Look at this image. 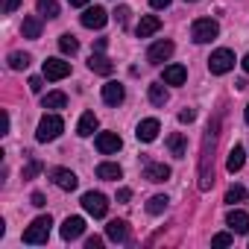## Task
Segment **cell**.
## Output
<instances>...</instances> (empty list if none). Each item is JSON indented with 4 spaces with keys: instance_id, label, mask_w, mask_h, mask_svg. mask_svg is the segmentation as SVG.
<instances>
[{
    "instance_id": "6da1fadb",
    "label": "cell",
    "mask_w": 249,
    "mask_h": 249,
    "mask_svg": "<svg viewBox=\"0 0 249 249\" xmlns=\"http://www.w3.org/2000/svg\"><path fill=\"white\" fill-rule=\"evenodd\" d=\"M220 141V114H214V120L205 129V141H202V159H199V191H211L214 185V150Z\"/></svg>"
},
{
    "instance_id": "7a4b0ae2",
    "label": "cell",
    "mask_w": 249,
    "mask_h": 249,
    "mask_svg": "<svg viewBox=\"0 0 249 249\" xmlns=\"http://www.w3.org/2000/svg\"><path fill=\"white\" fill-rule=\"evenodd\" d=\"M50 226H53L50 214H41V217H36V220H33V223L24 229V243H30V246L47 243V237H50Z\"/></svg>"
},
{
    "instance_id": "3957f363",
    "label": "cell",
    "mask_w": 249,
    "mask_h": 249,
    "mask_svg": "<svg viewBox=\"0 0 249 249\" xmlns=\"http://www.w3.org/2000/svg\"><path fill=\"white\" fill-rule=\"evenodd\" d=\"M65 132V120L59 114H44L41 123H38V132H36V141L47 144V141H56L59 135Z\"/></svg>"
},
{
    "instance_id": "277c9868",
    "label": "cell",
    "mask_w": 249,
    "mask_h": 249,
    "mask_svg": "<svg viewBox=\"0 0 249 249\" xmlns=\"http://www.w3.org/2000/svg\"><path fill=\"white\" fill-rule=\"evenodd\" d=\"M217 36H220V24H217L214 18H196L194 27H191V38H194L196 44H208V41H214Z\"/></svg>"
},
{
    "instance_id": "5b68a950",
    "label": "cell",
    "mask_w": 249,
    "mask_h": 249,
    "mask_svg": "<svg viewBox=\"0 0 249 249\" xmlns=\"http://www.w3.org/2000/svg\"><path fill=\"white\" fill-rule=\"evenodd\" d=\"M234 53L229 50V47H220V50H214L211 53V59H208V71L214 73V76H223V73H229L231 68H234Z\"/></svg>"
},
{
    "instance_id": "8992f818",
    "label": "cell",
    "mask_w": 249,
    "mask_h": 249,
    "mask_svg": "<svg viewBox=\"0 0 249 249\" xmlns=\"http://www.w3.org/2000/svg\"><path fill=\"white\" fill-rule=\"evenodd\" d=\"M82 208L91 214V217H106L108 214V199L100 194V191H88V194H82Z\"/></svg>"
},
{
    "instance_id": "52a82bcc",
    "label": "cell",
    "mask_w": 249,
    "mask_h": 249,
    "mask_svg": "<svg viewBox=\"0 0 249 249\" xmlns=\"http://www.w3.org/2000/svg\"><path fill=\"white\" fill-rule=\"evenodd\" d=\"M173 50H176V44L167 41V38H161V41H156V44L147 50V62H150V65H164V62L173 56Z\"/></svg>"
},
{
    "instance_id": "ba28073f",
    "label": "cell",
    "mask_w": 249,
    "mask_h": 249,
    "mask_svg": "<svg viewBox=\"0 0 249 249\" xmlns=\"http://www.w3.org/2000/svg\"><path fill=\"white\" fill-rule=\"evenodd\" d=\"M159 132H161V123H159L156 117H147V120H141V123H138L135 138H138L141 144H153V141L159 138Z\"/></svg>"
},
{
    "instance_id": "9c48e42d",
    "label": "cell",
    "mask_w": 249,
    "mask_h": 249,
    "mask_svg": "<svg viewBox=\"0 0 249 249\" xmlns=\"http://www.w3.org/2000/svg\"><path fill=\"white\" fill-rule=\"evenodd\" d=\"M79 21H82V27H88V30H103L106 21H108V12H106L103 6H88Z\"/></svg>"
},
{
    "instance_id": "30bf717a",
    "label": "cell",
    "mask_w": 249,
    "mask_h": 249,
    "mask_svg": "<svg viewBox=\"0 0 249 249\" xmlns=\"http://www.w3.org/2000/svg\"><path fill=\"white\" fill-rule=\"evenodd\" d=\"M65 76H71V62H65V59H47L44 62V79L59 82Z\"/></svg>"
},
{
    "instance_id": "8fae6325",
    "label": "cell",
    "mask_w": 249,
    "mask_h": 249,
    "mask_svg": "<svg viewBox=\"0 0 249 249\" xmlns=\"http://www.w3.org/2000/svg\"><path fill=\"white\" fill-rule=\"evenodd\" d=\"M50 179H53V185L62 188V191H76V185H79L76 173L68 170V167H53V170H50Z\"/></svg>"
},
{
    "instance_id": "7c38bea8",
    "label": "cell",
    "mask_w": 249,
    "mask_h": 249,
    "mask_svg": "<svg viewBox=\"0 0 249 249\" xmlns=\"http://www.w3.org/2000/svg\"><path fill=\"white\" fill-rule=\"evenodd\" d=\"M94 144H97V150H100L103 156H111V153H117V150L123 147V141H120L117 132H100Z\"/></svg>"
},
{
    "instance_id": "4fadbf2b",
    "label": "cell",
    "mask_w": 249,
    "mask_h": 249,
    "mask_svg": "<svg viewBox=\"0 0 249 249\" xmlns=\"http://www.w3.org/2000/svg\"><path fill=\"white\" fill-rule=\"evenodd\" d=\"M226 226H229L231 231H237V234H246V231H249V214L240 211V208H231V211L226 214Z\"/></svg>"
},
{
    "instance_id": "5bb4252c",
    "label": "cell",
    "mask_w": 249,
    "mask_h": 249,
    "mask_svg": "<svg viewBox=\"0 0 249 249\" xmlns=\"http://www.w3.org/2000/svg\"><path fill=\"white\" fill-rule=\"evenodd\" d=\"M106 234H108V240H114V243H129V223H126V220H111V223L106 226Z\"/></svg>"
},
{
    "instance_id": "9a60e30c",
    "label": "cell",
    "mask_w": 249,
    "mask_h": 249,
    "mask_svg": "<svg viewBox=\"0 0 249 249\" xmlns=\"http://www.w3.org/2000/svg\"><path fill=\"white\" fill-rule=\"evenodd\" d=\"M161 30V18L159 15H144L141 21H138V27H135V36L138 38H150V36H156Z\"/></svg>"
},
{
    "instance_id": "2e32d148",
    "label": "cell",
    "mask_w": 249,
    "mask_h": 249,
    "mask_svg": "<svg viewBox=\"0 0 249 249\" xmlns=\"http://www.w3.org/2000/svg\"><path fill=\"white\" fill-rule=\"evenodd\" d=\"M88 71H91V73H100V76H111V73H114V62L106 59L103 53H91V59H88Z\"/></svg>"
},
{
    "instance_id": "e0dca14e",
    "label": "cell",
    "mask_w": 249,
    "mask_h": 249,
    "mask_svg": "<svg viewBox=\"0 0 249 249\" xmlns=\"http://www.w3.org/2000/svg\"><path fill=\"white\" fill-rule=\"evenodd\" d=\"M185 79H188L185 65H164V71H161V82L164 85H182Z\"/></svg>"
},
{
    "instance_id": "ac0fdd59",
    "label": "cell",
    "mask_w": 249,
    "mask_h": 249,
    "mask_svg": "<svg viewBox=\"0 0 249 249\" xmlns=\"http://www.w3.org/2000/svg\"><path fill=\"white\" fill-rule=\"evenodd\" d=\"M144 179H147V182H167V179H170V167L161 164V161H147Z\"/></svg>"
},
{
    "instance_id": "d6986e66",
    "label": "cell",
    "mask_w": 249,
    "mask_h": 249,
    "mask_svg": "<svg viewBox=\"0 0 249 249\" xmlns=\"http://www.w3.org/2000/svg\"><path fill=\"white\" fill-rule=\"evenodd\" d=\"M103 100L108 106H120L123 100H126V88H123L120 82H106L103 85Z\"/></svg>"
},
{
    "instance_id": "ffe728a7",
    "label": "cell",
    "mask_w": 249,
    "mask_h": 249,
    "mask_svg": "<svg viewBox=\"0 0 249 249\" xmlns=\"http://www.w3.org/2000/svg\"><path fill=\"white\" fill-rule=\"evenodd\" d=\"M97 126H100L97 114H94V111H85V114L79 117V123H76V135H79V138H88V135L97 132Z\"/></svg>"
},
{
    "instance_id": "44dd1931",
    "label": "cell",
    "mask_w": 249,
    "mask_h": 249,
    "mask_svg": "<svg viewBox=\"0 0 249 249\" xmlns=\"http://www.w3.org/2000/svg\"><path fill=\"white\" fill-rule=\"evenodd\" d=\"M243 164H246V150H243L240 144H234V147L229 150V159H226V170H229V173H237V170H243Z\"/></svg>"
},
{
    "instance_id": "7402d4cb",
    "label": "cell",
    "mask_w": 249,
    "mask_h": 249,
    "mask_svg": "<svg viewBox=\"0 0 249 249\" xmlns=\"http://www.w3.org/2000/svg\"><path fill=\"white\" fill-rule=\"evenodd\" d=\"M82 231H85V220H82V217H68V220L62 223V237H65V240H76Z\"/></svg>"
},
{
    "instance_id": "603a6c76",
    "label": "cell",
    "mask_w": 249,
    "mask_h": 249,
    "mask_svg": "<svg viewBox=\"0 0 249 249\" xmlns=\"http://www.w3.org/2000/svg\"><path fill=\"white\" fill-rule=\"evenodd\" d=\"M167 150H170L173 159H185V156H188V141H185V135H182V132L167 135Z\"/></svg>"
},
{
    "instance_id": "cb8c5ba5",
    "label": "cell",
    "mask_w": 249,
    "mask_h": 249,
    "mask_svg": "<svg viewBox=\"0 0 249 249\" xmlns=\"http://www.w3.org/2000/svg\"><path fill=\"white\" fill-rule=\"evenodd\" d=\"M21 33H24V38H41V18L38 15H27L24 18V24H21Z\"/></svg>"
},
{
    "instance_id": "d4e9b609",
    "label": "cell",
    "mask_w": 249,
    "mask_h": 249,
    "mask_svg": "<svg viewBox=\"0 0 249 249\" xmlns=\"http://www.w3.org/2000/svg\"><path fill=\"white\" fill-rule=\"evenodd\" d=\"M123 176V170H120V164H114V161H103L100 167H97V179H106V182H117Z\"/></svg>"
},
{
    "instance_id": "484cf974",
    "label": "cell",
    "mask_w": 249,
    "mask_h": 249,
    "mask_svg": "<svg viewBox=\"0 0 249 249\" xmlns=\"http://www.w3.org/2000/svg\"><path fill=\"white\" fill-rule=\"evenodd\" d=\"M41 106H44V108H65V106H68V94H62V91H47V94L41 97Z\"/></svg>"
},
{
    "instance_id": "4316f807",
    "label": "cell",
    "mask_w": 249,
    "mask_h": 249,
    "mask_svg": "<svg viewBox=\"0 0 249 249\" xmlns=\"http://www.w3.org/2000/svg\"><path fill=\"white\" fill-rule=\"evenodd\" d=\"M167 100H170V94H167L164 82H153V85H150V103H153V106H164Z\"/></svg>"
},
{
    "instance_id": "83f0119b",
    "label": "cell",
    "mask_w": 249,
    "mask_h": 249,
    "mask_svg": "<svg viewBox=\"0 0 249 249\" xmlns=\"http://www.w3.org/2000/svg\"><path fill=\"white\" fill-rule=\"evenodd\" d=\"M36 9L41 18H59V3L56 0H36Z\"/></svg>"
},
{
    "instance_id": "f1b7e54d",
    "label": "cell",
    "mask_w": 249,
    "mask_h": 249,
    "mask_svg": "<svg viewBox=\"0 0 249 249\" xmlns=\"http://www.w3.org/2000/svg\"><path fill=\"white\" fill-rule=\"evenodd\" d=\"M59 50H62V53H68V56L79 53V41H76V36H71V33L59 36Z\"/></svg>"
},
{
    "instance_id": "f546056e",
    "label": "cell",
    "mask_w": 249,
    "mask_h": 249,
    "mask_svg": "<svg viewBox=\"0 0 249 249\" xmlns=\"http://www.w3.org/2000/svg\"><path fill=\"white\" fill-rule=\"evenodd\" d=\"M30 62H33L30 53H21V50H18V53H9V68H12V71H27Z\"/></svg>"
},
{
    "instance_id": "4dcf8cb0",
    "label": "cell",
    "mask_w": 249,
    "mask_h": 249,
    "mask_svg": "<svg viewBox=\"0 0 249 249\" xmlns=\"http://www.w3.org/2000/svg\"><path fill=\"white\" fill-rule=\"evenodd\" d=\"M167 202H170V199H167L164 194H156V196H150L147 211H150V214H164V211H167Z\"/></svg>"
},
{
    "instance_id": "1f68e13d",
    "label": "cell",
    "mask_w": 249,
    "mask_h": 249,
    "mask_svg": "<svg viewBox=\"0 0 249 249\" xmlns=\"http://www.w3.org/2000/svg\"><path fill=\"white\" fill-rule=\"evenodd\" d=\"M243 199H246V191H243L240 185H231V188L226 191V202H229V205H234V202H243Z\"/></svg>"
},
{
    "instance_id": "d6a6232c",
    "label": "cell",
    "mask_w": 249,
    "mask_h": 249,
    "mask_svg": "<svg viewBox=\"0 0 249 249\" xmlns=\"http://www.w3.org/2000/svg\"><path fill=\"white\" fill-rule=\"evenodd\" d=\"M231 243H234V234H229V231H220L211 237V246H231Z\"/></svg>"
},
{
    "instance_id": "836d02e7",
    "label": "cell",
    "mask_w": 249,
    "mask_h": 249,
    "mask_svg": "<svg viewBox=\"0 0 249 249\" xmlns=\"http://www.w3.org/2000/svg\"><path fill=\"white\" fill-rule=\"evenodd\" d=\"M129 15H132V12H129V6H117V12H114V21H117L120 27H126V24H129Z\"/></svg>"
},
{
    "instance_id": "e575fe53",
    "label": "cell",
    "mask_w": 249,
    "mask_h": 249,
    "mask_svg": "<svg viewBox=\"0 0 249 249\" xmlns=\"http://www.w3.org/2000/svg\"><path fill=\"white\" fill-rule=\"evenodd\" d=\"M38 170H41V161H38V159H33V161H30V164L24 167V179H33V176H36Z\"/></svg>"
},
{
    "instance_id": "d590c367",
    "label": "cell",
    "mask_w": 249,
    "mask_h": 249,
    "mask_svg": "<svg viewBox=\"0 0 249 249\" xmlns=\"http://www.w3.org/2000/svg\"><path fill=\"white\" fill-rule=\"evenodd\" d=\"M18 6H21V0H3V3H0V12H3V15H12Z\"/></svg>"
},
{
    "instance_id": "8d00e7d4",
    "label": "cell",
    "mask_w": 249,
    "mask_h": 249,
    "mask_svg": "<svg viewBox=\"0 0 249 249\" xmlns=\"http://www.w3.org/2000/svg\"><path fill=\"white\" fill-rule=\"evenodd\" d=\"M196 120V111L194 108H182L179 111V123H194Z\"/></svg>"
},
{
    "instance_id": "74e56055",
    "label": "cell",
    "mask_w": 249,
    "mask_h": 249,
    "mask_svg": "<svg viewBox=\"0 0 249 249\" xmlns=\"http://www.w3.org/2000/svg\"><path fill=\"white\" fill-rule=\"evenodd\" d=\"M41 88H44V79L41 76H30V91L33 94H41Z\"/></svg>"
},
{
    "instance_id": "f35d334b",
    "label": "cell",
    "mask_w": 249,
    "mask_h": 249,
    "mask_svg": "<svg viewBox=\"0 0 249 249\" xmlns=\"http://www.w3.org/2000/svg\"><path fill=\"white\" fill-rule=\"evenodd\" d=\"M30 202H33L36 208H44V205H47V199H44V194H41V191H36V194L30 196Z\"/></svg>"
},
{
    "instance_id": "ab89813d",
    "label": "cell",
    "mask_w": 249,
    "mask_h": 249,
    "mask_svg": "<svg viewBox=\"0 0 249 249\" xmlns=\"http://www.w3.org/2000/svg\"><path fill=\"white\" fill-rule=\"evenodd\" d=\"M129 199H132V191L129 188H120L117 191V202H129Z\"/></svg>"
},
{
    "instance_id": "60d3db41",
    "label": "cell",
    "mask_w": 249,
    "mask_h": 249,
    "mask_svg": "<svg viewBox=\"0 0 249 249\" xmlns=\"http://www.w3.org/2000/svg\"><path fill=\"white\" fill-rule=\"evenodd\" d=\"M103 246V237H88L85 240V249H100Z\"/></svg>"
},
{
    "instance_id": "b9f144b4",
    "label": "cell",
    "mask_w": 249,
    "mask_h": 249,
    "mask_svg": "<svg viewBox=\"0 0 249 249\" xmlns=\"http://www.w3.org/2000/svg\"><path fill=\"white\" fill-rule=\"evenodd\" d=\"M150 6H153V9H167L170 0H150Z\"/></svg>"
},
{
    "instance_id": "7bdbcfd3",
    "label": "cell",
    "mask_w": 249,
    "mask_h": 249,
    "mask_svg": "<svg viewBox=\"0 0 249 249\" xmlns=\"http://www.w3.org/2000/svg\"><path fill=\"white\" fill-rule=\"evenodd\" d=\"M94 47H97V53H103V50H106V38H97V44H94Z\"/></svg>"
},
{
    "instance_id": "ee69618b",
    "label": "cell",
    "mask_w": 249,
    "mask_h": 249,
    "mask_svg": "<svg viewBox=\"0 0 249 249\" xmlns=\"http://www.w3.org/2000/svg\"><path fill=\"white\" fill-rule=\"evenodd\" d=\"M71 6H88V0H68Z\"/></svg>"
},
{
    "instance_id": "f6af8a7d",
    "label": "cell",
    "mask_w": 249,
    "mask_h": 249,
    "mask_svg": "<svg viewBox=\"0 0 249 249\" xmlns=\"http://www.w3.org/2000/svg\"><path fill=\"white\" fill-rule=\"evenodd\" d=\"M240 65H243V71H246V73H249V53H246V56H243V62H240Z\"/></svg>"
},
{
    "instance_id": "bcb514c9",
    "label": "cell",
    "mask_w": 249,
    "mask_h": 249,
    "mask_svg": "<svg viewBox=\"0 0 249 249\" xmlns=\"http://www.w3.org/2000/svg\"><path fill=\"white\" fill-rule=\"evenodd\" d=\"M243 117H246V123H249V106H246V111H243Z\"/></svg>"
},
{
    "instance_id": "7dc6e473",
    "label": "cell",
    "mask_w": 249,
    "mask_h": 249,
    "mask_svg": "<svg viewBox=\"0 0 249 249\" xmlns=\"http://www.w3.org/2000/svg\"><path fill=\"white\" fill-rule=\"evenodd\" d=\"M185 3H196V0H185Z\"/></svg>"
}]
</instances>
